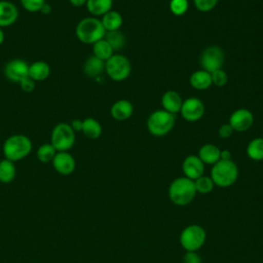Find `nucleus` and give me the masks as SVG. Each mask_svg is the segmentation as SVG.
Wrapping results in <instances>:
<instances>
[{
	"label": "nucleus",
	"instance_id": "e433bc0d",
	"mask_svg": "<svg viewBox=\"0 0 263 263\" xmlns=\"http://www.w3.org/2000/svg\"><path fill=\"white\" fill-rule=\"evenodd\" d=\"M233 128L231 127V125L229 123H224L222 124L219 129H218V134L222 139H228L232 136L233 134Z\"/></svg>",
	"mask_w": 263,
	"mask_h": 263
},
{
	"label": "nucleus",
	"instance_id": "79ce46f5",
	"mask_svg": "<svg viewBox=\"0 0 263 263\" xmlns=\"http://www.w3.org/2000/svg\"><path fill=\"white\" fill-rule=\"evenodd\" d=\"M4 39H5L4 31H3V29H2V28H0V45H2V44H3Z\"/></svg>",
	"mask_w": 263,
	"mask_h": 263
},
{
	"label": "nucleus",
	"instance_id": "c756f323",
	"mask_svg": "<svg viewBox=\"0 0 263 263\" xmlns=\"http://www.w3.org/2000/svg\"><path fill=\"white\" fill-rule=\"evenodd\" d=\"M194 185H195L196 192L200 194H208L212 192L215 187V184L211 179V177L204 176V175L194 180Z\"/></svg>",
	"mask_w": 263,
	"mask_h": 263
},
{
	"label": "nucleus",
	"instance_id": "39448f33",
	"mask_svg": "<svg viewBox=\"0 0 263 263\" xmlns=\"http://www.w3.org/2000/svg\"><path fill=\"white\" fill-rule=\"evenodd\" d=\"M175 122V114L163 109H158L149 115L147 119V128L152 136L162 137L173 129Z\"/></svg>",
	"mask_w": 263,
	"mask_h": 263
},
{
	"label": "nucleus",
	"instance_id": "393cba45",
	"mask_svg": "<svg viewBox=\"0 0 263 263\" xmlns=\"http://www.w3.org/2000/svg\"><path fill=\"white\" fill-rule=\"evenodd\" d=\"M92 55L106 62L114 54V50L109 42L105 38H103L92 44Z\"/></svg>",
	"mask_w": 263,
	"mask_h": 263
},
{
	"label": "nucleus",
	"instance_id": "4c0bfd02",
	"mask_svg": "<svg viewBox=\"0 0 263 263\" xmlns=\"http://www.w3.org/2000/svg\"><path fill=\"white\" fill-rule=\"evenodd\" d=\"M70 125L72 126V128L74 129L75 133L76 132H81V129H82V120L81 119H74V120H72Z\"/></svg>",
	"mask_w": 263,
	"mask_h": 263
},
{
	"label": "nucleus",
	"instance_id": "aec40b11",
	"mask_svg": "<svg viewBox=\"0 0 263 263\" xmlns=\"http://www.w3.org/2000/svg\"><path fill=\"white\" fill-rule=\"evenodd\" d=\"M220 148L214 144H204L198 150V157L204 164H215L220 160Z\"/></svg>",
	"mask_w": 263,
	"mask_h": 263
},
{
	"label": "nucleus",
	"instance_id": "f8f14e48",
	"mask_svg": "<svg viewBox=\"0 0 263 263\" xmlns=\"http://www.w3.org/2000/svg\"><path fill=\"white\" fill-rule=\"evenodd\" d=\"M254 122L253 113L246 108H239L232 112L229 118V124L234 132H246L248 130Z\"/></svg>",
	"mask_w": 263,
	"mask_h": 263
},
{
	"label": "nucleus",
	"instance_id": "ea45409f",
	"mask_svg": "<svg viewBox=\"0 0 263 263\" xmlns=\"http://www.w3.org/2000/svg\"><path fill=\"white\" fill-rule=\"evenodd\" d=\"M220 159L222 160H230L231 159V153L229 150H221L220 152Z\"/></svg>",
	"mask_w": 263,
	"mask_h": 263
},
{
	"label": "nucleus",
	"instance_id": "bb28decb",
	"mask_svg": "<svg viewBox=\"0 0 263 263\" xmlns=\"http://www.w3.org/2000/svg\"><path fill=\"white\" fill-rule=\"evenodd\" d=\"M247 155L254 161L263 160V138H255L249 142Z\"/></svg>",
	"mask_w": 263,
	"mask_h": 263
},
{
	"label": "nucleus",
	"instance_id": "a211bd4d",
	"mask_svg": "<svg viewBox=\"0 0 263 263\" xmlns=\"http://www.w3.org/2000/svg\"><path fill=\"white\" fill-rule=\"evenodd\" d=\"M50 75V66L45 61H36L29 65L28 76L35 82L44 81Z\"/></svg>",
	"mask_w": 263,
	"mask_h": 263
},
{
	"label": "nucleus",
	"instance_id": "f03ea898",
	"mask_svg": "<svg viewBox=\"0 0 263 263\" xmlns=\"http://www.w3.org/2000/svg\"><path fill=\"white\" fill-rule=\"evenodd\" d=\"M31 139L23 134H15L8 137L3 143V154L6 159L13 162L26 158L32 151Z\"/></svg>",
	"mask_w": 263,
	"mask_h": 263
},
{
	"label": "nucleus",
	"instance_id": "6ab92c4d",
	"mask_svg": "<svg viewBox=\"0 0 263 263\" xmlns=\"http://www.w3.org/2000/svg\"><path fill=\"white\" fill-rule=\"evenodd\" d=\"M190 85L197 90H205L210 88L212 83L211 73L205 70H197L193 72L189 78Z\"/></svg>",
	"mask_w": 263,
	"mask_h": 263
},
{
	"label": "nucleus",
	"instance_id": "f257e3e1",
	"mask_svg": "<svg viewBox=\"0 0 263 263\" xmlns=\"http://www.w3.org/2000/svg\"><path fill=\"white\" fill-rule=\"evenodd\" d=\"M75 35L80 42L92 45L97 41L105 38L106 30L101 20L95 16H87L78 22L75 28Z\"/></svg>",
	"mask_w": 263,
	"mask_h": 263
},
{
	"label": "nucleus",
	"instance_id": "58836bf2",
	"mask_svg": "<svg viewBox=\"0 0 263 263\" xmlns=\"http://www.w3.org/2000/svg\"><path fill=\"white\" fill-rule=\"evenodd\" d=\"M87 0H69V3L74 7H82L86 4Z\"/></svg>",
	"mask_w": 263,
	"mask_h": 263
},
{
	"label": "nucleus",
	"instance_id": "5701e85b",
	"mask_svg": "<svg viewBox=\"0 0 263 263\" xmlns=\"http://www.w3.org/2000/svg\"><path fill=\"white\" fill-rule=\"evenodd\" d=\"M102 25L106 32L117 31L120 29L123 23L122 15L116 10H110L102 16Z\"/></svg>",
	"mask_w": 263,
	"mask_h": 263
},
{
	"label": "nucleus",
	"instance_id": "72a5a7b5",
	"mask_svg": "<svg viewBox=\"0 0 263 263\" xmlns=\"http://www.w3.org/2000/svg\"><path fill=\"white\" fill-rule=\"evenodd\" d=\"M219 0H193L195 7L201 12L211 11L216 7Z\"/></svg>",
	"mask_w": 263,
	"mask_h": 263
},
{
	"label": "nucleus",
	"instance_id": "ddd939ff",
	"mask_svg": "<svg viewBox=\"0 0 263 263\" xmlns=\"http://www.w3.org/2000/svg\"><path fill=\"white\" fill-rule=\"evenodd\" d=\"M51 163L54 171L63 176L71 175L76 168L75 158L68 151L57 152Z\"/></svg>",
	"mask_w": 263,
	"mask_h": 263
},
{
	"label": "nucleus",
	"instance_id": "0eeeda50",
	"mask_svg": "<svg viewBox=\"0 0 263 263\" xmlns=\"http://www.w3.org/2000/svg\"><path fill=\"white\" fill-rule=\"evenodd\" d=\"M75 132L67 122H60L51 130L50 144L58 152L69 151L75 144Z\"/></svg>",
	"mask_w": 263,
	"mask_h": 263
},
{
	"label": "nucleus",
	"instance_id": "2f4dec72",
	"mask_svg": "<svg viewBox=\"0 0 263 263\" xmlns=\"http://www.w3.org/2000/svg\"><path fill=\"white\" fill-rule=\"evenodd\" d=\"M23 8L29 12H38L46 2L45 0H20Z\"/></svg>",
	"mask_w": 263,
	"mask_h": 263
},
{
	"label": "nucleus",
	"instance_id": "7ed1b4c3",
	"mask_svg": "<svg viewBox=\"0 0 263 263\" xmlns=\"http://www.w3.org/2000/svg\"><path fill=\"white\" fill-rule=\"evenodd\" d=\"M196 193L194 181L186 177L175 179L168 187V197L171 201L179 206L189 204L194 199Z\"/></svg>",
	"mask_w": 263,
	"mask_h": 263
},
{
	"label": "nucleus",
	"instance_id": "f3484780",
	"mask_svg": "<svg viewBox=\"0 0 263 263\" xmlns=\"http://www.w3.org/2000/svg\"><path fill=\"white\" fill-rule=\"evenodd\" d=\"M182 103H183V100L181 96L179 95V92L175 90H167L162 95L161 104H162L163 110L172 114H176L180 112Z\"/></svg>",
	"mask_w": 263,
	"mask_h": 263
},
{
	"label": "nucleus",
	"instance_id": "dca6fc26",
	"mask_svg": "<svg viewBox=\"0 0 263 263\" xmlns=\"http://www.w3.org/2000/svg\"><path fill=\"white\" fill-rule=\"evenodd\" d=\"M134 113V106L128 100H118L113 103L110 114L117 121H125L130 118Z\"/></svg>",
	"mask_w": 263,
	"mask_h": 263
},
{
	"label": "nucleus",
	"instance_id": "423d86ee",
	"mask_svg": "<svg viewBox=\"0 0 263 263\" xmlns=\"http://www.w3.org/2000/svg\"><path fill=\"white\" fill-rule=\"evenodd\" d=\"M206 239L204 228L198 224L186 226L180 233V245L186 252H197Z\"/></svg>",
	"mask_w": 263,
	"mask_h": 263
},
{
	"label": "nucleus",
	"instance_id": "473e14b6",
	"mask_svg": "<svg viewBox=\"0 0 263 263\" xmlns=\"http://www.w3.org/2000/svg\"><path fill=\"white\" fill-rule=\"evenodd\" d=\"M211 77H212V83L215 84L218 87L224 86L228 81V75L222 69H219V70H216V71L212 72Z\"/></svg>",
	"mask_w": 263,
	"mask_h": 263
},
{
	"label": "nucleus",
	"instance_id": "4468645a",
	"mask_svg": "<svg viewBox=\"0 0 263 263\" xmlns=\"http://www.w3.org/2000/svg\"><path fill=\"white\" fill-rule=\"evenodd\" d=\"M182 172L184 177L194 181L204 173V163L197 155H188L182 162Z\"/></svg>",
	"mask_w": 263,
	"mask_h": 263
},
{
	"label": "nucleus",
	"instance_id": "a878e982",
	"mask_svg": "<svg viewBox=\"0 0 263 263\" xmlns=\"http://www.w3.org/2000/svg\"><path fill=\"white\" fill-rule=\"evenodd\" d=\"M16 176V168L14 162L6 158L0 160V182L10 183L14 180Z\"/></svg>",
	"mask_w": 263,
	"mask_h": 263
},
{
	"label": "nucleus",
	"instance_id": "c9c22d12",
	"mask_svg": "<svg viewBox=\"0 0 263 263\" xmlns=\"http://www.w3.org/2000/svg\"><path fill=\"white\" fill-rule=\"evenodd\" d=\"M183 263H202V259L197 252H187L183 258Z\"/></svg>",
	"mask_w": 263,
	"mask_h": 263
},
{
	"label": "nucleus",
	"instance_id": "c85d7f7f",
	"mask_svg": "<svg viewBox=\"0 0 263 263\" xmlns=\"http://www.w3.org/2000/svg\"><path fill=\"white\" fill-rule=\"evenodd\" d=\"M105 39L109 42V44L111 45V47L113 48L114 51L122 49L125 44V36L119 30L106 32Z\"/></svg>",
	"mask_w": 263,
	"mask_h": 263
},
{
	"label": "nucleus",
	"instance_id": "a19ab883",
	"mask_svg": "<svg viewBox=\"0 0 263 263\" xmlns=\"http://www.w3.org/2000/svg\"><path fill=\"white\" fill-rule=\"evenodd\" d=\"M51 10H52L51 5H50V4H48L47 2H45V3H44V5L41 7L40 12H42L43 14H49V13L51 12Z\"/></svg>",
	"mask_w": 263,
	"mask_h": 263
},
{
	"label": "nucleus",
	"instance_id": "6e6552de",
	"mask_svg": "<svg viewBox=\"0 0 263 263\" xmlns=\"http://www.w3.org/2000/svg\"><path fill=\"white\" fill-rule=\"evenodd\" d=\"M105 71L112 80L123 81L130 75L132 65L125 55L114 53L105 62Z\"/></svg>",
	"mask_w": 263,
	"mask_h": 263
},
{
	"label": "nucleus",
	"instance_id": "b1692460",
	"mask_svg": "<svg viewBox=\"0 0 263 263\" xmlns=\"http://www.w3.org/2000/svg\"><path fill=\"white\" fill-rule=\"evenodd\" d=\"M81 132L87 139L96 140L102 135V125L97 119L92 117H87L82 120Z\"/></svg>",
	"mask_w": 263,
	"mask_h": 263
},
{
	"label": "nucleus",
	"instance_id": "9d476101",
	"mask_svg": "<svg viewBox=\"0 0 263 263\" xmlns=\"http://www.w3.org/2000/svg\"><path fill=\"white\" fill-rule=\"evenodd\" d=\"M205 108L203 102L198 98H188L182 103L180 113L189 122H195L202 118Z\"/></svg>",
	"mask_w": 263,
	"mask_h": 263
},
{
	"label": "nucleus",
	"instance_id": "f704fd0d",
	"mask_svg": "<svg viewBox=\"0 0 263 263\" xmlns=\"http://www.w3.org/2000/svg\"><path fill=\"white\" fill-rule=\"evenodd\" d=\"M18 84H20L21 89L25 92H31L35 88V81L33 79H31L29 76L24 78Z\"/></svg>",
	"mask_w": 263,
	"mask_h": 263
},
{
	"label": "nucleus",
	"instance_id": "7c9ffc66",
	"mask_svg": "<svg viewBox=\"0 0 263 263\" xmlns=\"http://www.w3.org/2000/svg\"><path fill=\"white\" fill-rule=\"evenodd\" d=\"M188 0H171L170 2V9L173 12V14L177 16L185 14L188 10Z\"/></svg>",
	"mask_w": 263,
	"mask_h": 263
},
{
	"label": "nucleus",
	"instance_id": "9b49d317",
	"mask_svg": "<svg viewBox=\"0 0 263 263\" xmlns=\"http://www.w3.org/2000/svg\"><path fill=\"white\" fill-rule=\"evenodd\" d=\"M29 64L22 59H13L6 63L4 67L5 77L15 83H20L24 78L28 77Z\"/></svg>",
	"mask_w": 263,
	"mask_h": 263
},
{
	"label": "nucleus",
	"instance_id": "412c9836",
	"mask_svg": "<svg viewBox=\"0 0 263 263\" xmlns=\"http://www.w3.org/2000/svg\"><path fill=\"white\" fill-rule=\"evenodd\" d=\"M113 0H87L85 6L91 16H103L112 10Z\"/></svg>",
	"mask_w": 263,
	"mask_h": 263
},
{
	"label": "nucleus",
	"instance_id": "cd10ccee",
	"mask_svg": "<svg viewBox=\"0 0 263 263\" xmlns=\"http://www.w3.org/2000/svg\"><path fill=\"white\" fill-rule=\"evenodd\" d=\"M57 150L54 149V147L50 144V143H45L43 145H41L37 151H36V156H37V159L40 161V162H43V163H48V162H51L53 157L55 156L57 154Z\"/></svg>",
	"mask_w": 263,
	"mask_h": 263
},
{
	"label": "nucleus",
	"instance_id": "1a4fd4ad",
	"mask_svg": "<svg viewBox=\"0 0 263 263\" xmlns=\"http://www.w3.org/2000/svg\"><path fill=\"white\" fill-rule=\"evenodd\" d=\"M224 64V51L218 45H210L203 49L200 55V65L202 70L212 73L222 69Z\"/></svg>",
	"mask_w": 263,
	"mask_h": 263
},
{
	"label": "nucleus",
	"instance_id": "20e7f679",
	"mask_svg": "<svg viewBox=\"0 0 263 263\" xmlns=\"http://www.w3.org/2000/svg\"><path fill=\"white\" fill-rule=\"evenodd\" d=\"M210 177L213 180L215 186L227 188L236 182L238 178V167L231 159H220L215 164H213Z\"/></svg>",
	"mask_w": 263,
	"mask_h": 263
},
{
	"label": "nucleus",
	"instance_id": "4be33fe9",
	"mask_svg": "<svg viewBox=\"0 0 263 263\" xmlns=\"http://www.w3.org/2000/svg\"><path fill=\"white\" fill-rule=\"evenodd\" d=\"M104 71H105V62L98 59L95 55L87 58L83 64V72L86 76L90 78L100 76Z\"/></svg>",
	"mask_w": 263,
	"mask_h": 263
},
{
	"label": "nucleus",
	"instance_id": "2eb2a0df",
	"mask_svg": "<svg viewBox=\"0 0 263 263\" xmlns=\"http://www.w3.org/2000/svg\"><path fill=\"white\" fill-rule=\"evenodd\" d=\"M18 18L17 7L9 0H0V28L13 25Z\"/></svg>",
	"mask_w": 263,
	"mask_h": 263
}]
</instances>
